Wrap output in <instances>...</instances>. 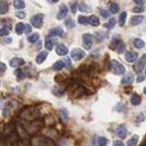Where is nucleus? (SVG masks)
Listing matches in <instances>:
<instances>
[{
    "mask_svg": "<svg viewBox=\"0 0 146 146\" xmlns=\"http://www.w3.org/2000/svg\"><path fill=\"white\" fill-rule=\"evenodd\" d=\"M108 144V139L105 137H99L98 138V145L99 146H106Z\"/></svg>",
    "mask_w": 146,
    "mask_h": 146,
    "instance_id": "obj_33",
    "label": "nucleus"
},
{
    "mask_svg": "<svg viewBox=\"0 0 146 146\" xmlns=\"http://www.w3.org/2000/svg\"><path fill=\"white\" fill-rule=\"evenodd\" d=\"M88 24L91 25L92 27H98L100 25V19H99V17L94 16V15L90 16L88 17Z\"/></svg>",
    "mask_w": 146,
    "mask_h": 146,
    "instance_id": "obj_16",
    "label": "nucleus"
},
{
    "mask_svg": "<svg viewBox=\"0 0 146 146\" xmlns=\"http://www.w3.org/2000/svg\"><path fill=\"white\" fill-rule=\"evenodd\" d=\"M145 58H146V55H143V56L139 59V61L134 65L133 68H134V70L136 72L141 73V70H143V68H144V66H145V59H146Z\"/></svg>",
    "mask_w": 146,
    "mask_h": 146,
    "instance_id": "obj_7",
    "label": "nucleus"
},
{
    "mask_svg": "<svg viewBox=\"0 0 146 146\" xmlns=\"http://www.w3.org/2000/svg\"><path fill=\"white\" fill-rule=\"evenodd\" d=\"M109 9H110V12L112 13V14H116L119 12V6L118 4L116 3H111L110 4V7H109Z\"/></svg>",
    "mask_w": 146,
    "mask_h": 146,
    "instance_id": "obj_27",
    "label": "nucleus"
},
{
    "mask_svg": "<svg viewBox=\"0 0 146 146\" xmlns=\"http://www.w3.org/2000/svg\"><path fill=\"white\" fill-rule=\"evenodd\" d=\"M43 19H44L43 14H36V15L31 17L30 19L31 25L34 27H36V29H40L43 25Z\"/></svg>",
    "mask_w": 146,
    "mask_h": 146,
    "instance_id": "obj_3",
    "label": "nucleus"
},
{
    "mask_svg": "<svg viewBox=\"0 0 146 146\" xmlns=\"http://www.w3.org/2000/svg\"><path fill=\"white\" fill-rule=\"evenodd\" d=\"M32 143L33 146H55L53 141L48 138H36Z\"/></svg>",
    "mask_w": 146,
    "mask_h": 146,
    "instance_id": "obj_2",
    "label": "nucleus"
},
{
    "mask_svg": "<svg viewBox=\"0 0 146 146\" xmlns=\"http://www.w3.org/2000/svg\"><path fill=\"white\" fill-rule=\"evenodd\" d=\"M65 26L68 27V29H73V27H75L76 24H75V22L73 21V19H71V18H68V19L66 20L65 22Z\"/></svg>",
    "mask_w": 146,
    "mask_h": 146,
    "instance_id": "obj_34",
    "label": "nucleus"
},
{
    "mask_svg": "<svg viewBox=\"0 0 146 146\" xmlns=\"http://www.w3.org/2000/svg\"><path fill=\"white\" fill-rule=\"evenodd\" d=\"M68 7L65 6V5H61L60 7H59V11L57 15V18L59 20L63 19V18H65L68 15Z\"/></svg>",
    "mask_w": 146,
    "mask_h": 146,
    "instance_id": "obj_9",
    "label": "nucleus"
},
{
    "mask_svg": "<svg viewBox=\"0 0 146 146\" xmlns=\"http://www.w3.org/2000/svg\"><path fill=\"white\" fill-rule=\"evenodd\" d=\"M110 68H111V70L114 73V74L121 75V74H124L125 73L124 66L119 61L115 60V59H112L111 61V63H110Z\"/></svg>",
    "mask_w": 146,
    "mask_h": 146,
    "instance_id": "obj_1",
    "label": "nucleus"
},
{
    "mask_svg": "<svg viewBox=\"0 0 146 146\" xmlns=\"http://www.w3.org/2000/svg\"><path fill=\"white\" fill-rule=\"evenodd\" d=\"M48 51H40L38 54V56L36 57V62L40 65V64H42L46 60V58H48Z\"/></svg>",
    "mask_w": 146,
    "mask_h": 146,
    "instance_id": "obj_13",
    "label": "nucleus"
},
{
    "mask_svg": "<svg viewBox=\"0 0 146 146\" xmlns=\"http://www.w3.org/2000/svg\"><path fill=\"white\" fill-rule=\"evenodd\" d=\"M143 7H141V6H139V7H134L133 8V11L134 13H141V12H143Z\"/></svg>",
    "mask_w": 146,
    "mask_h": 146,
    "instance_id": "obj_42",
    "label": "nucleus"
},
{
    "mask_svg": "<svg viewBox=\"0 0 146 146\" xmlns=\"http://www.w3.org/2000/svg\"><path fill=\"white\" fill-rule=\"evenodd\" d=\"M116 50H117V52H118L119 54H121V53L124 52V50H125V45H124V43L119 42V44L117 45Z\"/></svg>",
    "mask_w": 146,
    "mask_h": 146,
    "instance_id": "obj_32",
    "label": "nucleus"
},
{
    "mask_svg": "<svg viewBox=\"0 0 146 146\" xmlns=\"http://www.w3.org/2000/svg\"><path fill=\"white\" fill-rule=\"evenodd\" d=\"M82 42L85 49H90L93 45V36L90 33H85L82 36Z\"/></svg>",
    "mask_w": 146,
    "mask_h": 146,
    "instance_id": "obj_4",
    "label": "nucleus"
},
{
    "mask_svg": "<svg viewBox=\"0 0 146 146\" xmlns=\"http://www.w3.org/2000/svg\"><path fill=\"white\" fill-rule=\"evenodd\" d=\"M65 67V64H64V62L62 60H58L54 63V65H53V70H61L62 68Z\"/></svg>",
    "mask_w": 146,
    "mask_h": 146,
    "instance_id": "obj_25",
    "label": "nucleus"
},
{
    "mask_svg": "<svg viewBox=\"0 0 146 146\" xmlns=\"http://www.w3.org/2000/svg\"><path fill=\"white\" fill-rule=\"evenodd\" d=\"M78 22L80 25H88V17L85 16H80L78 17Z\"/></svg>",
    "mask_w": 146,
    "mask_h": 146,
    "instance_id": "obj_31",
    "label": "nucleus"
},
{
    "mask_svg": "<svg viewBox=\"0 0 146 146\" xmlns=\"http://www.w3.org/2000/svg\"><path fill=\"white\" fill-rule=\"evenodd\" d=\"M144 17L143 16H134L131 17V25L132 26H137V25H140L141 22L143 21Z\"/></svg>",
    "mask_w": 146,
    "mask_h": 146,
    "instance_id": "obj_18",
    "label": "nucleus"
},
{
    "mask_svg": "<svg viewBox=\"0 0 146 146\" xmlns=\"http://www.w3.org/2000/svg\"><path fill=\"white\" fill-rule=\"evenodd\" d=\"M39 38V35L38 33H34V34H31L30 36H27V40H29V42L30 43H35L36 41L38 40Z\"/></svg>",
    "mask_w": 146,
    "mask_h": 146,
    "instance_id": "obj_28",
    "label": "nucleus"
},
{
    "mask_svg": "<svg viewBox=\"0 0 146 146\" xmlns=\"http://www.w3.org/2000/svg\"><path fill=\"white\" fill-rule=\"evenodd\" d=\"M115 25H116V19L114 17H112V18H110V20L104 25V27H107L108 29H111Z\"/></svg>",
    "mask_w": 146,
    "mask_h": 146,
    "instance_id": "obj_29",
    "label": "nucleus"
},
{
    "mask_svg": "<svg viewBox=\"0 0 146 146\" xmlns=\"http://www.w3.org/2000/svg\"><path fill=\"white\" fill-rule=\"evenodd\" d=\"M143 92H144V93L146 94V87H145V88L143 89Z\"/></svg>",
    "mask_w": 146,
    "mask_h": 146,
    "instance_id": "obj_48",
    "label": "nucleus"
},
{
    "mask_svg": "<svg viewBox=\"0 0 146 146\" xmlns=\"http://www.w3.org/2000/svg\"><path fill=\"white\" fill-rule=\"evenodd\" d=\"M49 34L50 36H62L63 34H64V31L63 29H61V27H55V29H51L49 32Z\"/></svg>",
    "mask_w": 146,
    "mask_h": 146,
    "instance_id": "obj_17",
    "label": "nucleus"
},
{
    "mask_svg": "<svg viewBox=\"0 0 146 146\" xmlns=\"http://www.w3.org/2000/svg\"><path fill=\"white\" fill-rule=\"evenodd\" d=\"M141 96L138 95L137 93H133L131 95V103L132 105H134V106H137V105H139L141 103Z\"/></svg>",
    "mask_w": 146,
    "mask_h": 146,
    "instance_id": "obj_19",
    "label": "nucleus"
},
{
    "mask_svg": "<svg viewBox=\"0 0 146 146\" xmlns=\"http://www.w3.org/2000/svg\"><path fill=\"white\" fill-rule=\"evenodd\" d=\"M16 17L17 18H19V19H23V18H25L26 17V14L24 12H17L16 14Z\"/></svg>",
    "mask_w": 146,
    "mask_h": 146,
    "instance_id": "obj_43",
    "label": "nucleus"
},
{
    "mask_svg": "<svg viewBox=\"0 0 146 146\" xmlns=\"http://www.w3.org/2000/svg\"><path fill=\"white\" fill-rule=\"evenodd\" d=\"M13 5H14V7L16 9H23L26 7L25 2L22 1V0H15V1L13 2Z\"/></svg>",
    "mask_w": 146,
    "mask_h": 146,
    "instance_id": "obj_24",
    "label": "nucleus"
},
{
    "mask_svg": "<svg viewBox=\"0 0 146 146\" xmlns=\"http://www.w3.org/2000/svg\"><path fill=\"white\" fill-rule=\"evenodd\" d=\"M138 141H139V136L138 135H133L129 141H128L127 146H137Z\"/></svg>",
    "mask_w": 146,
    "mask_h": 146,
    "instance_id": "obj_22",
    "label": "nucleus"
},
{
    "mask_svg": "<svg viewBox=\"0 0 146 146\" xmlns=\"http://www.w3.org/2000/svg\"><path fill=\"white\" fill-rule=\"evenodd\" d=\"M79 9H80V11H81V12H88L89 11L88 6H87L85 3H80L79 5Z\"/></svg>",
    "mask_w": 146,
    "mask_h": 146,
    "instance_id": "obj_35",
    "label": "nucleus"
},
{
    "mask_svg": "<svg viewBox=\"0 0 146 146\" xmlns=\"http://www.w3.org/2000/svg\"><path fill=\"white\" fill-rule=\"evenodd\" d=\"M145 76H146V71H145Z\"/></svg>",
    "mask_w": 146,
    "mask_h": 146,
    "instance_id": "obj_49",
    "label": "nucleus"
},
{
    "mask_svg": "<svg viewBox=\"0 0 146 146\" xmlns=\"http://www.w3.org/2000/svg\"><path fill=\"white\" fill-rule=\"evenodd\" d=\"M132 81H133V75H132L131 73H127V74H125L124 77L122 78L121 83L125 85H129L132 83Z\"/></svg>",
    "mask_w": 146,
    "mask_h": 146,
    "instance_id": "obj_14",
    "label": "nucleus"
},
{
    "mask_svg": "<svg viewBox=\"0 0 146 146\" xmlns=\"http://www.w3.org/2000/svg\"><path fill=\"white\" fill-rule=\"evenodd\" d=\"M8 12V4L6 1H0V15H5Z\"/></svg>",
    "mask_w": 146,
    "mask_h": 146,
    "instance_id": "obj_21",
    "label": "nucleus"
},
{
    "mask_svg": "<svg viewBox=\"0 0 146 146\" xmlns=\"http://www.w3.org/2000/svg\"><path fill=\"white\" fill-rule=\"evenodd\" d=\"M7 70V65L3 62H0V74H2Z\"/></svg>",
    "mask_w": 146,
    "mask_h": 146,
    "instance_id": "obj_41",
    "label": "nucleus"
},
{
    "mask_svg": "<svg viewBox=\"0 0 146 146\" xmlns=\"http://www.w3.org/2000/svg\"><path fill=\"white\" fill-rule=\"evenodd\" d=\"M68 52V48L63 44H58L56 48V53L59 56H65Z\"/></svg>",
    "mask_w": 146,
    "mask_h": 146,
    "instance_id": "obj_11",
    "label": "nucleus"
},
{
    "mask_svg": "<svg viewBox=\"0 0 146 146\" xmlns=\"http://www.w3.org/2000/svg\"><path fill=\"white\" fill-rule=\"evenodd\" d=\"M138 57H139V55H138V53H137V52L131 51V52H128L125 55V59H126L127 62L132 63V62H134L137 58H138Z\"/></svg>",
    "mask_w": 146,
    "mask_h": 146,
    "instance_id": "obj_12",
    "label": "nucleus"
},
{
    "mask_svg": "<svg viewBox=\"0 0 146 146\" xmlns=\"http://www.w3.org/2000/svg\"><path fill=\"white\" fill-rule=\"evenodd\" d=\"M70 56H71V58L78 61V60H80V59H82L86 56V52L83 51L81 48H74V49H72Z\"/></svg>",
    "mask_w": 146,
    "mask_h": 146,
    "instance_id": "obj_5",
    "label": "nucleus"
},
{
    "mask_svg": "<svg viewBox=\"0 0 146 146\" xmlns=\"http://www.w3.org/2000/svg\"><path fill=\"white\" fill-rule=\"evenodd\" d=\"M41 124L38 121H35L34 122H31L30 124H29L27 127H26V131H27V132H29V133H36L40 130L41 126H42Z\"/></svg>",
    "mask_w": 146,
    "mask_h": 146,
    "instance_id": "obj_6",
    "label": "nucleus"
},
{
    "mask_svg": "<svg viewBox=\"0 0 146 146\" xmlns=\"http://www.w3.org/2000/svg\"><path fill=\"white\" fill-rule=\"evenodd\" d=\"M23 64H25V60L22 58H13L10 61H9V65L11 68H17Z\"/></svg>",
    "mask_w": 146,
    "mask_h": 146,
    "instance_id": "obj_10",
    "label": "nucleus"
},
{
    "mask_svg": "<svg viewBox=\"0 0 146 146\" xmlns=\"http://www.w3.org/2000/svg\"><path fill=\"white\" fill-rule=\"evenodd\" d=\"M143 80H144V77L141 74H139V76L137 77V82H141V81H143Z\"/></svg>",
    "mask_w": 146,
    "mask_h": 146,
    "instance_id": "obj_46",
    "label": "nucleus"
},
{
    "mask_svg": "<svg viewBox=\"0 0 146 146\" xmlns=\"http://www.w3.org/2000/svg\"><path fill=\"white\" fill-rule=\"evenodd\" d=\"M70 9L73 14H75L77 12V9H78V3L74 2V3H71L70 4Z\"/></svg>",
    "mask_w": 146,
    "mask_h": 146,
    "instance_id": "obj_38",
    "label": "nucleus"
},
{
    "mask_svg": "<svg viewBox=\"0 0 146 146\" xmlns=\"http://www.w3.org/2000/svg\"><path fill=\"white\" fill-rule=\"evenodd\" d=\"M126 18H127V13L126 12H122L120 15V17H119V24H120L121 27H122L123 25L125 24Z\"/></svg>",
    "mask_w": 146,
    "mask_h": 146,
    "instance_id": "obj_30",
    "label": "nucleus"
},
{
    "mask_svg": "<svg viewBox=\"0 0 146 146\" xmlns=\"http://www.w3.org/2000/svg\"><path fill=\"white\" fill-rule=\"evenodd\" d=\"M31 26L29 25V24H27L26 26H25V30H24V32L26 34H29L30 32H31Z\"/></svg>",
    "mask_w": 146,
    "mask_h": 146,
    "instance_id": "obj_44",
    "label": "nucleus"
},
{
    "mask_svg": "<svg viewBox=\"0 0 146 146\" xmlns=\"http://www.w3.org/2000/svg\"><path fill=\"white\" fill-rule=\"evenodd\" d=\"M25 30V25L23 23H17L16 25V32L17 35H21L23 34V32Z\"/></svg>",
    "mask_w": 146,
    "mask_h": 146,
    "instance_id": "obj_26",
    "label": "nucleus"
},
{
    "mask_svg": "<svg viewBox=\"0 0 146 146\" xmlns=\"http://www.w3.org/2000/svg\"><path fill=\"white\" fill-rule=\"evenodd\" d=\"M127 133H128V131H127V128L124 124H121L117 127L116 129V134L120 137L121 139H124L126 138L127 136Z\"/></svg>",
    "mask_w": 146,
    "mask_h": 146,
    "instance_id": "obj_8",
    "label": "nucleus"
},
{
    "mask_svg": "<svg viewBox=\"0 0 146 146\" xmlns=\"http://www.w3.org/2000/svg\"><path fill=\"white\" fill-rule=\"evenodd\" d=\"M145 120V117H144V114L143 113H140L139 115H138V117H137V119H136V121L137 122H141V121H143Z\"/></svg>",
    "mask_w": 146,
    "mask_h": 146,
    "instance_id": "obj_40",
    "label": "nucleus"
},
{
    "mask_svg": "<svg viewBox=\"0 0 146 146\" xmlns=\"http://www.w3.org/2000/svg\"><path fill=\"white\" fill-rule=\"evenodd\" d=\"M135 3L138 5H141H141L144 4V1H138V0H135Z\"/></svg>",
    "mask_w": 146,
    "mask_h": 146,
    "instance_id": "obj_47",
    "label": "nucleus"
},
{
    "mask_svg": "<svg viewBox=\"0 0 146 146\" xmlns=\"http://www.w3.org/2000/svg\"><path fill=\"white\" fill-rule=\"evenodd\" d=\"M100 15H102V17H103L104 18H107L110 17V14L107 10H104V9H100Z\"/></svg>",
    "mask_w": 146,
    "mask_h": 146,
    "instance_id": "obj_39",
    "label": "nucleus"
},
{
    "mask_svg": "<svg viewBox=\"0 0 146 146\" xmlns=\"http://www.w3.org/2000/svg\"><path fill=\"white\" fill-rule=\"evenodd\" d=\"M63 62H64V64L68 68H71V65H72V63H71V60H70V58H68V57H66L65 58L63 59L62 60Z\"/></svg>",
    "mask_w": 146,
    "mask_h": 146,
    "instance_id": "obj_36",
    "label": "nucleus"
},
{
    "mask_svg": "<svg viewBox=\"0 0 146 146\" xmlns=\"http://www.w3.org/2000/svg\"><path fill=\"white\" fill-rule=\"evenodd\" d=\"M59 116H60L61 118V120L64 121V122H66L68 121V111H67V109L65 108H62L59 110Z\"/></svg>",
    "mask_w": 146,
    "mask_h": 146,
    "instance_id": "obj_20",
    "label": "nucleus"
},
{
    "mask_svg": "<svg viewBox=\"0 0 146 146\" xmlns=\"http://www.w3.org/2000/svg\"><path fill=\"white\" fill-rule=\"evenodd\" d=\"M9 35V30L5 29V27H3V29H0V36H8Z\"/></svg>",
    "mask_w": 146,
    "mask_h": 146,
    "instance_id": "obj_37",
    "label": "nucleus"
},
{
    "mask_svg": "<svg viewBox=\"0 0 146 146\" xmlns=\"http://www.w3.org/2000/svg\"><path fill=\"white\" fill-rule=\"evenodd\" d=\"M113 145L114 146H125L124 144H123L122 141H114Z\"/></svg>",
    "mask_w": 146,
    "mask_h": 146,
    "instance_id": "obj_45",
    "label": "nucleus"
},
{
    "mask_svg": "<svg viewBox=\"0 0 146 146\" xmlns=\"http://www.w3.org/2000/svg\"><path fill=\"white\" fill-rule=\"evenodd\" d=\"M133 45H134V47L136 48L141 49V48H143L144 46H145V43H144V41L143 39H141V38H135L134 41H133Z\"/></svg>",
    "mask_w": 146,
    "mask_h": 146,
    "instance_id": "obj_23",
    "label": "nucleus"
},
{
    "mask_svg": "<svg viewBox=\"0 0 146 146\" xmlns=\"http://www.w3.org/2000/svg\"><path fill=\"white\" fill-rule=\"evenodd\" d=\"M58 42V40L56 38H49L46 40V43H45V48H47L48 51L52 50L54 48V45H56V43Z\"/></svg>",
    "mask_w": 146,
    "mask_h": 146,
    "instance_id": "obj_15",
    "label": "nucleus"
}]
</instances>
